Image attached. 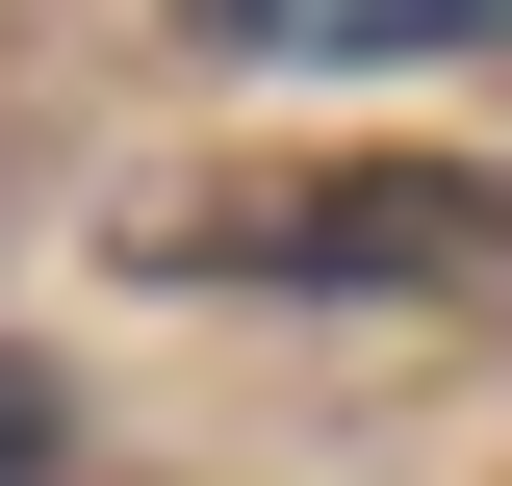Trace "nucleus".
Masks as SVG:
<instances>
[{"label": "nucleus", "mask_w": 512, "mask_h": 486, "mask_svg": "<svg viewBox=\"0 0 512 486\" xmlns=\"http://www.w3.org/2000/svg\"><path fill=\"white\" fill-rule=\"evenodd\" d=\"M205 52H512V0H154Z\"/></svg>", "instance_id": "obj_2"}, {"label": "nucleus", "mask_w": 512, "mask_h": 486, "mask_svg": "<svg viewBox=\"0 0 512 486\" xmlns=\"http://www.w3.org/2000/svg\"><path fill=\"white\" fill-rule=\"evenodd\" d=\"M512 205L461 180V154H333V180H256V205H205L180 256H256V282H461Z\"/></svg>", "instance_id": "obj_1"}]
</instances>
